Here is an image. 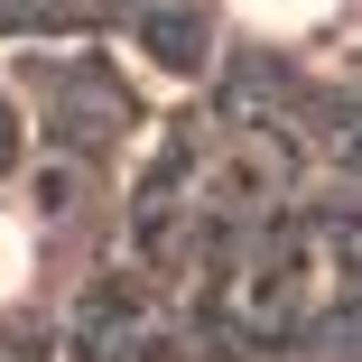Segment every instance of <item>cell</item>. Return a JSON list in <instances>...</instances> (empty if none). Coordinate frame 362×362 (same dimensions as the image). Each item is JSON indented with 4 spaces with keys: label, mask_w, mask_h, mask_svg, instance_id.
Wrapping results in <instances>:
<instances>
[{
    "label": "cell",
    "mask_w": 362,
    "mask_h": 362,
    "mask_svg": "<svg viewBox=\"0 0 362 362\" xmlns=\"http://www.w3.org/2000/svg\"><path fill=\"white\" fill-rule=\"evenodd\" d=\"M242 19H260V28H307V19H325L334 0H233Z\"/></svg>",
    "instance_id": "obj_1"
},
{
    "label": "cell",
    "mask_w": 362,
    "mask_h": 362,
    "mask_svg": "<svg viewBox=\"0 0 362 362\" xmlns=\"http://www.w3.org/2000/svg\"><path fill=\"white\" fill-rule=\"evenodd\" d=\"M19 269H28V233L10 223V214H0V298L19 288Z\"/></svg>",
    "instance_id": "obj_2"
}]
</instances>
